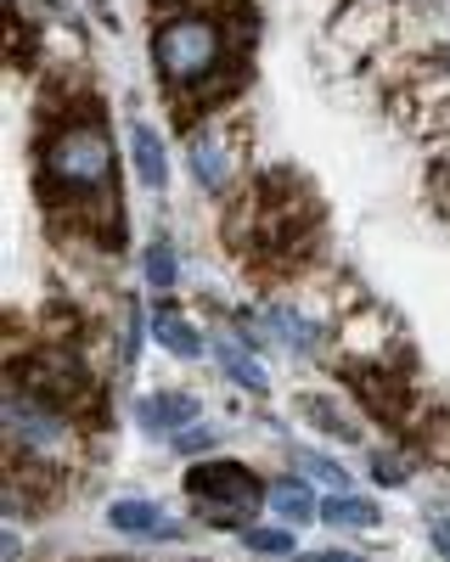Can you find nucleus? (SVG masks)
Segmentation results:
<instances>
[{"label": "nucleus", "mask_w": 450, "mask_h": 562, "mask_svg": "<svg viewBox=\"0 0 450 562\" xmlns=\"http://www.w3.org/2000/svg\"><path fill=\"white\" fill-rule=\"evenodd\" d=\"M108 518H113V529H124V535H175V524L158 518L153 501H119Z\"/></svg>", "instance_id": "1a4fd4ad"}, {"label": "nucleus", "mask_w": 450, "mask_h": 562, "mask_svg": "<svg viewBox=\"0 0 450 562\" xmlns=\"http://www.w3.org/2000/svg\"><path fill=\"white\" fill-rule=\"evenodd\" d=\"M405 473H412V467H400V456H378V479L383 484H405Z\"/></svg>", "instance_id": "f3484780"}, {"label": "nucleus", "mask_w": 450, "mask_h": 562, "mask_svg": "<svg viewBox=\"0 0 450 562\" xmlns=\"http://www.w3.org/2000/svg\"><path fill=\"white\" fill-rule=\"evenodd\" d=\"M153 333H158V344H164L169 355H180V360H198V355H203L198 326H192L187 315H175V310H164V315H158V326H153Z\"/></svg>", "instance_id": "6e6552de"}, {"label": "nucleus", "mask_w": 450, "mask_h": 562, "mask_svg": "<svg viewBox=\"0 0 450 562\" xmlns=\"http://www.w3.org/2000/svg\"><path fill=\"white\" fill-rule=\"evenodd\" d=\"M304 473H310L315 484H327V490H344V484H349V479L338 473V467H333L327 456H304Z\"/></svg>", "instance_id": "dca6fc26"}, {"label": "nucleus", "mask_w": 450, "mask_h": 562, "mask_svg": "<svg viewBox=\"0 0 450 562\" xmlns=\"http://www.w3.org/2000/svg\"><path fill=\"white\" fill-rule=\"evenodd\" d=\"M45 180L63 198H108L113 186V147L102 124H68L52 147H45Z\"/></svg>", "instance_id": "f257e3e1"}, {"label": "nucleus", "mask_w": 450, "mask_h": 562, "mask_svg": "<svg viewBox=\"0 0 450 562\" xmlns=\"http://www.w3.org/2000/svg\"><path fill=\"white\" fill-rule=\"evenodd\" d=\"M270 506L282 512V518H315V495L304 490V484H270Z\"/></svg>", "instance_id": "ddd939ff"}, {"label": "nucleus", "mask_w": 450, "mask_h": 562, "mask_svg": "<svg viewBox=\"0 0 450 562\" xmlns=\"http://www.w3.org/2000/svg\"><path fill=\"white\" fill-rule=\"evenodd\" d=\"M153 57L175 90H192L225 63V29L214 18H169L153 40Z\"/></svg>", "instance_id": "f03ea898"}, {"label": "nucleus", "mask_w": 450, "mask_h": 562, "mask_svg": "<svg viewBox=\"0 0 450 562\" xmlns=\"http://www.w3.org/2000/svg\"><path fill=\"white\" fill-rule=\"evenodd\" d=\"M310 562H367V551H315Z\"/></svg>", "instance_id": "6ab92c4d"}, {"label": "nucleus", "mask_w": 450, "mask_h": 562, "mask_svg": "<svg viewBox=\"0 0 450 562\" xmlns=\"http://www.w3.org/2000/svg\"><path fill=\"white\" fill-rule=\"evenodd\" d=\"M147 281H153V288H175V254L164 243L147 248Z\"/></svg>", "instance_id": "2eb2a0df"}, {"label": "nucleus", "mask_w": 450, "mask_h": 562, "mask_svg": "<svg viewBox=\"0 0 450 562\" xmlns=\"http://www.w3.org/2000/svg\"><path fill=\"white\" fill-rule=\"evenodd\" d=\"M192 169H198V180L209 186V192H225V180L237 175V147H232V135H225V130L192 135Z\"/></svg>", "instance_id": "39448f33"}, {"label": "nucleus", "mask_w": 450, "mask_h": 562, "mask_svg": "<svg viewBox=\"0 0 450 562\" xmlns=\"http://www.w3.org/2000/svg\"><path fill=\"white\" fill-rule=\"evenodd\" d=\"M130 147H135V175H142V186H164V147H158V135L147 124H135L130 130Z\"/></svg>", "instance_id": "f8f14e48"}, {"label": "nucleus", "mask_w": 450, "mask_h": 562, "mask_svg": "<svg viewBox=\"0 0 450 562\" xmlns=\"http://www.w3.org/2000/svg\"><path fill=\"white\" fill-rule=\"evenodd\" d=\"M214 355H220V371H225V378H232L237 389H248V394H265V389H270V378L259 371V360H254L248 349H237L232 338H225Z\"/></svg>", "instance_id": "0eeeda50"}, {"label": "nucleus", "mask_w": 450, "mask_h": 562, "mask_svg": "<svg viewBox=\"0 0 450 562\" xmlns=\"http://www.w3.org/2000/svg\"><path fill=\"white\" fill-rule=\"evenodd\" d=\"M7 434H12V445H23V450H52V445H63V422H57V411L45 405V400H29V394H7Z\"/></svg>", "instance_id": "20e7f679"}, {"label": "nucleus", "mask_w": 450, "mask_h": 562, "mask_svg": "<svg viewBox=\"0 0 450 562\" xmlns=\"http://www.w3.org/2000/svg\"><path fill=\"white\" fill-rule=\"evenodd\" d=\"M322 518H327L333 529H372L383 512H378L372 501H360V495H344V490H338V495L322 506Z\"/></svg>", "instance_id": "9d476101"}, {"label": "nucleus", "mask_w": 450, "mask_h": 562, "mask_svg": "<svg viewBox=\"0 0 450 562\" xmlns=\"http://www.w3.org/2000/svg\"><path fill=\"white\" fill-rule=\"evenodd\" d=\"M243 540H248V551H259V557H288V551H293V535H288V529H248Z\"/></svg>", "instance_id": "4468645a"}, {"label": "nucleus", "mask_w": 450, "mask_h": 562, "mask_svg": "<svg viewBox=\"0 0 450 562\" xmlns=\"http://www.w3.org/2000/svg\"><path fill=\"white\" fill-rule=\"evenodd\" d=\"M428 529H434V546H439V551L450 557V512H439V518H434Z\"/></svg>", "instance_id": "a211bd4d"}, {"label": "nucleus", "mask_w": 450, "mask_h": 562, "mask_svg": "<svg viewBox=\"0 0 450 562\" xmlns=\"http://www.w3.org/2000/svg\"><path fill=\"white\" fill-rule=\"evenodd\" d=\"M265 333H277L288 349H299V355H310L315 344H322V333L304 321V315H293V310H265Z\"/></svg>", "instance_id": "9b49d317"}, {"label": "nucleus", "mask_w": 450, "mask_h": 562, "mask_svg": "<svg viewBox=\"0 0 450 562\" xmlns=\"http://www.w3.org/2000/svg\"><path fill=\"white\" fill-rule=\"evenodd\" d=\"M187 490H192L198 506H209L214 524H243L248 512L265 501L259 479L243 473V467H232V461H203V467H192V473H187Z\"/></svg>", "instance_id": "7ed1b4c3"}, {"label": "nucleus", "mask_w": 450, "mask_h": 562, "mask_svg": "<svg viewBox=\"0 0 450 562\" xmlns=\"http://www.w3.org/2000/svg\"><path fill=\"white\" fill-rule=\"evenodd\" d=\"M135 416H142L147 434H180V428H192L198 400L192 394H153V400L135 405Z\"/></svg>", "instance_id": "423d86ee"}]
</instances>
